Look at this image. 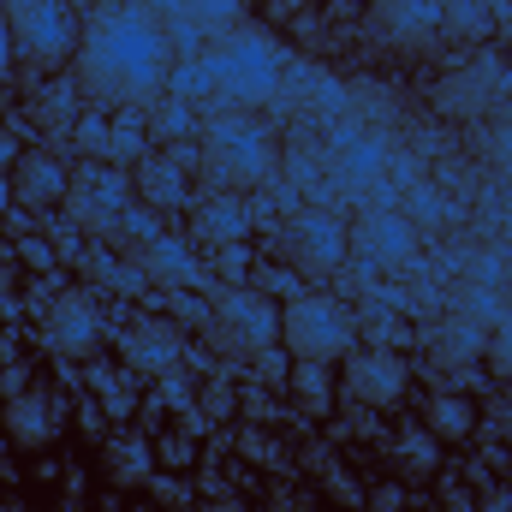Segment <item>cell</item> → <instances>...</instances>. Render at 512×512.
<instances>
[{
	"label": "cell",
	"instance_id": "22",
	"mask_svg": "<svg viewBox=\"0 0 512 512\" xmlns=\"http://www.w3.org/2000/svg\"><path fill=\"white\" fill-rule=\"evenodd\" d=\"M108 471H114L120 483H143V477H149V441H137V435L108 441Z\"/></svg>",
	"mask_w": 512,
	"mask_h": 512
},
{
	"label": "cell",
	"instance_id": "5",
	"mask_svg": "<svg viewBox=\"0 0 512 512\" xmlns=\"http://www.w3.org/2000/svg\"><path fill=\"white\" fill-rule=\"evenodd\" d=\"M203 155L221 185H256L274 173V137L251 114H215L203 120Z\"/></svg>",
	"mask_w": 512,
	"mask_h": 512
},
{
	"label": "cell",
	"instance_id": "32",
	"mask_svg": "<svg viewBox=\"0 0 512 512\" xmlns=\"http://www.w3.org/2000/svg\"><path fill=\"white\" fill-rule=\"evenodd\" d=\"M411 209H417V221H435V215H441V203H435L429 191H417V197H411Z\"/></svg>",
	"mask_w": 512,
	"mask_h": 512
},
{
	"label": "cell",
	"instance_id": "8",
	"mask_svg": "<svg viewBox=\"0 0 512 512\" xmlns=\"http://www.w3.org/2000/svg\"><path fill=\"white\" fill-rule=\"evenodd\" d=\"M280 245H286V262L328 274V268H340V256H346V227H340L334 215H322V209H304V215L286 221Z\"/></svg>",
	"mask_w": 512,
	"mask_h": 512
},
{
	"label": "cell",
	"instance_id": "26",
	"mask_svg": "<svg viewBox=\"0 0 512 512\" xmlns=\"http://www.w3.org/2000/svg\"><path fill=\"white\" fill-rule=\"evenodd\" d=\"M471 316H477V322H495V328H501V316H507V310H501V292L477 286V292H471Z\"/></svg>",
	"mask_w": 512,
	"mask_h": 512
},
{
	"label": "cell",
	"instance_id": "29",
	"mask_svg": "<svg viewBox=\"0 0 512 512\" xmlns=\"http://www.w3.org/2000/svg\"><path fill=\"white\" fill-rule=\"evenodd\" d=\"M18 256H24L30 268H54V245H48V239H24V245H18Z\"/></svg>",
	"mask_w": 512,
	"mask_h": 512
},
{
	"label": "cell",
	"instance_id": "7",
	"mask_svg": "<svg viewBox=\"0 0 512 512\" xmlns=\"http://www.w3.org/2000/svg\"><path fill=\"white\" fill-rule=\"evenodd\" d=\"M209 334L233 358H256L262 346L280 340V310H274V298L262 286H233V292H221V304L209 316Z\"/></svg>",
	"mask_w": 512,
	"mask_h": 512
},
{
	"label": "cell",
	"instance_id": "6",
	"mask_svg": "<svg viewBox=\"0 0 512 512\" xmlns=\"http://www.w3.org/2000/svg\"><path fill=\"white\" fill-rule=\"evenodd\" d=\"M126 209H137V185L126 167L114 161H84L72 167V191H66V215L90 233V239H114Z\"/></svg>",
	"mask_w": 512,
	"mask_h": 512
},
{
	"label": "cell",
	"instance_id": "16",
	"mask_svg": "<svg viewBox=\"0 0 512 512\" xmlns=\"http://www.w3.org/2000/svg\"><path fill=\"white\" fill-rule=\"evenodd\" d=\"M54 411H48V393H12L6 399V429L18 435V447H48L54 441Z\"/></svg>",
	"mask_w": 512,
	"mask_h": 512
},
{
	"label": "cell",
	"instance_id": "31",
	"mask_svg": "<svg viewBox=\"0 0 512 512\" xmlns=\"http://www.w3.org/2000/svg\"><path fill=\"white\" fill-rule=\"evenodd\" d=\"M24 149H18V131L12 126H0V173H12V161H18Z\"/></svg>",
	"mask_w": 512,
	"mask_h": 512
},
{
	"label": "cell",
	"instance_id": "11",
	"mask_svg": "<svg viewBox=\"0 0 512 512\" xmlns=\"http://www.w3.org/2000/svg\"><path fill=\"white\" fill-rule=\"evenodd\" d=\"M48 346H54L60 358H90V352L102 346L96 304H90V298H78V292L54 298V310H48Z\"/></svg>",
	"mask_w": 512,
	"mask_h": 512
},
{
	"label": "cell",
	"instance_id": "12",
	"mask_svg": "<svg viewBox=\"0 0 512 512\" xmlns=\"http://www.w3.org/2000/svg\"><path fill=\"white\" fill-rule=\"evenodd\" d=\"M120 346H126V364L137 376H173V364H179V328L161 322V316L131 322Z\"/></svg>",
	"mask_w": 512,
	"mask_h": 512
},
{
	"label": "cell",
	"instance_id": "14",
	"mask_svg": "<svg viewBox=\"0 0 512 512\" xmlns=\"http://www.w3.org/2000/svg\"><path fill=\"white\" fill-rule=\"evenodd\" d=\"M358 245H364L370 262H405V256L417 251V227L399 209H370L358 221Z\"/></svg>",
	"mask_w": 512,
	"mask_h": 512
},
{
	"label": "cell",
	"instance_id": "30",
	"mask_svg": "<svg viewBox=\"0 0 512 512\" xmlns=\"http://www.w3.org/2000/svg\"><path fill=\"white\" fill-rule=\"evenodd\" d=\"M12 24H6V0H0V84H6V72H12Z\"/></svg>",
	"mask_w": 512,
	"mask_h": 512
},
{
	"label": "cell",
	"instance_id": "13",
	"mask_svg": "<svg viewBox=\"0 0 512 512\" xmlns=\"http://www.w3.org/2000/svg\"><path fill=\"white\" fill-rule=\"evenodd\" d=\"M137 268H143V280H161V286H203V280H209L203 256L191 251L185 239H173V233L149 239V245L137 251Z\"/></svg>",
	"mask_w": 512,
	"mask_h": 512
},
{
	"label": "cell",
	"instance_id": "17",
	"mask_svg": "<svg viewBox=\"0 0 512 512\" xmlns=\"http://www.w3.org/2000/svg\"><path fill=\"white\" fill-rule=\"evenodd\" d=\"M382 167H387V143L382 137H364V131H346V137H340V161H334V173H340L346 185H370Z\"/></svg>",
	"mask_w": 512,
	"mask_h": 512
},
{
	"label": "cell",
	"instance_id": "20",
	"mask_svg": "<svg viewBox=\"0 0 512 512\" xmlns=\"http://www.w3.org/2000/svg\"><path fill=\"white\" fill-rule=\"evenodd\" d=\"M328 370H334V364H304V358H292V370H286V382H292L298 405H304L310 417H316V411H328V393H334Z\"/></svg>",
	"mask_w": 512,
	"mask_h": 512
},
{
	"label": "cell",
	"instance_id": "10",
	"mask_svg": "<svg viewBox=\"0 0 512 512\" xmlns=\"http://www.w3.org/2000/svg\"><path fill=\"white\" fill-rule=\"evenodd\" d=\"M66 191H72V167L54 161L48 149H30V155L12 161V197H18V209H54V203H66Z\"/></svg>",
	"mask_w": 512,
	"mask_h": 512
},
{
	"label": "cell",
	"instance_id": "24",
	"mask_svg": "<svg viewBox=\"0 0 512 512\" xmlns=\"http://www.w3.org/2000/svg\"><path fill=\"white\" fill-rule=\"evenodd\" d=\"M179 18H191L197 30H227L233 36V18H239V0H191Z\"/></svg>",
	"mask_w": 512,
	"mask_h": 512
},
{
	"label": "cell",
	"instance_id": "36",
	"mask_svg": "<svg viewBox=\"0 0 512 512\" xmlns=\"http://www.w3.org/2000/svg\"><path fill=\"white\" fill-rule=\"evenodd\" d=\"M501 364H507V370H512V334H507V340H501Z\"/></svg>",
	"mask_w": 512,
	"mask_h": 512
},
{
	"label": "cell",
	"instance_id": "3",
	"mask_svg": "<svg viewBox=\"0 0 512 512\" xmlns=\"http://www.w3.org/2000/svg\"><path fill=\"white\" fill-rule=\"evenodd\" d=\"M6 24H12V54L36 72L54 78L66 60H78L84 12L72 0H6Z\"/></svg>",
	"mask_w": 512,
	"mask_h": 512
},
{
	"label": "cell",
	"instance_id": "37",
	"mask_svg": "<svg viewBox=\"0 0 512 512\" xmlns=\"http://www.w3.org/2000/svg\"><path fill=\"white\" fill-rule=\"evenodd\" d=\"M161 6H173V0H161Z\"/></svg>",
	"mask_w": 512,
	"mask_h": 512
},
{
	"label": "cell",
	"instance_id": "21",
	"mask_svg": "<svg viewBox=\"0 0 512 512\" xmlns=\"http://www.w3.org/2000/svg\"><path fill=\"white\" fill-rule=\"evenodd\" d=\"M203 114H209V108H197V102H179V96H173V102H161V114L149 120V131H155L161 143H173V137H203Z\"/></svg>",
	"mask_w": 512,
	"mask_h": 512
},
{
	"label": "cell",
	"instance_id": "1",
	"mask_svg": "<svg viewBox=\"0 0 512 512\" xmlns=\"http://www.w3.org/2000/svg\"><path fill=\"white\" fill-rule=\"evenodd\" d=\"M173 72V36L149 6H102L84 24L78 42V84L108 108H143L167 90Z\"/></svg>",
	"mask_w": 512,
	"mask_h": 512
},
{
	"label": "cell",
	"instance_id": "18",
	"mask_svg": "<svg viewBox=\"0 0 512 512\" xmlns=\"http://www.w3.org/2000/svg\"><path fill=\"white\" fill-rule=\"evenodd\" d=\"M251 209L245 203H233V197H215V203H203L197 209V239H209V245H239L245 233H251Z\"/></svg>",
	"mask_w": 512,
	"mask_h": 512
},
{
	"label": "cell",
	"instance_id": "34",
	"mask_svg": "<svg viewBox=\"0 0 512 512\" xmlns=\"http://www.w3.org/2000/svg\"><path fill=\"white\" fill-rule=\"evenodd\" d=\"M399 501H405V495H399L393 483H387V489H376V512H393V507H399Z\"/></svg>",
	"mask_w": 512,
	"mask_h": 512
},
{
	"label": "cell",
	"instance_id": "9",
	"mask_svg": "<svg viewBox=\"0 0 512 512\" xmlns=\"http://www.w3.org/2000/svg\"><path fill=\"white\" fill-rule=\"evenodd\" d=\"M340 393L358 399V405H399L405 399V364L399 352H346V376H340Z\"/></svg>",
	"mask_w": 512,
	"mask_h": 512
},
{
	"label": "cell",
	"instance_id": "15",
	"mask_svg": "<svg viewBox=\"0 0 512 512\" xmlns=\"http://www.w3.org/2000/svg\"><path fill=\"white\" fill-rule=\"evenodd\" d=\"M131 185L149 197V209H185V197H191L185 167H179L173 155H143L137 173H131Z\"/></svg>",
	"mask_w": 512,
	"mask_h": 512
},
{
	"label": "cell",
	"instance_id": "2",
	"mask_svg": "<svg viewBox=\"0 0 512 512\" xmlns=\"http://www.w3.org/2000/svg\"><path fill=\"white\" fill-rule=\"evenodd\" d=\"M203 60V72H209V90L221 96V102H233V108H251V102H268L274 90H280V78H286V60H280V48L262 36V30H233V36H221L209 54H197Z\"/></svg>",
	"mask_w": 512,
	"mask_h": 512
},
{
	"label": "cell",
	"instance_id": "4",
	"mask_svg": "<svg viewBox=\"0 0 512 512\" xmlns=\"http://www.w3.org/2000/svg\"><path fill=\"white\" fill-rule=\"evenodd\" d=\"M280 340L292 358L304 364H340L346 352H358V328H352V310L322 298V292H298L286 298L280 310Z\"/></svg>",
	"mask_w": 512,
	"mask_h": 512
},
{
	"label": "cell",
	"instance_id": "27",
	"mask_svg": "<svg viewBox=\"0 0 512 512\" xmlns=\"http://www.w3.org/2000/svg\"><path fill=\"white\" fill-rule=\"evenodd\" d=\"M399 447H405V465H411V471H429V465H435V447H429V435H405Z\"/></svg>",
	"mask_w": 512,
	"mask_h": 512
},
{
	"label": "cell",
	"instance_id": "19",
	"mask_svg": "<svg viewBox=\"0 0 512 512\" xmlns=\"http://www.w3.org/2000/svg\"><path fill=\"white\" fill-rule=\"evenodd\" d=\"M36 120H42V131H72L78 126V84L48 78L42 96H36Z\"/></svg>",
	"mask_w": 512,
	"mask_h": 512
},
{
	"label": "cell",
	"instance_id": "35",
	"mask_svg": "<svg viewBox=\"0 0 512 512\" xmlns=\"http://www.w3.org/2000/svg\"><path fill=\"white\" fill-rule=\"evenodd\" d=\"M203 512H245L239 501H215V507H203Z\"/></svg>",
	"mask_w": 512,
	"mask_h": 512
},
{
	"label": "cell",
	"instance_id": "23",
	"mask_svg": "<svg viewBox=\"0 0 512 512\" xmlns=\"http://www.w3.org/2000/svg\"><path fill=\"white\" fill-rule=\"evenodd\" d=\"M429 429H435V435H447V441H465V435H471V405H465L459 393L429 399Z\"/></svg>",
	"mask_w": 512,
	"mask_h": 512
},
{
	"label": "cell",
	"instance_id": "33",
	"mask_svg": "<svg viewBox=\"0 0 512 512\" xmlns=\"http://www.w3.org/2000/svg\"><path fill=\"white\" fill-rule=\"evenodd\" d=\"M18 209V197H12V173H0V221Z\"/></svg>",
	"mask_w": 512,
	"mask_h": 512
},
{
	"label": "cell",
	"instance_id": "25",
	"mask_svg": "<svg viewBox=\"0 0 512 512\" xmlns=\"http://www.w3.org/2000/svg\"><path fill=\"white\" fill-rule=\"evenodd\" d=\"M114 239H137V251H143L149 239H161V221H155V209H143V203H137V209H126V221H120V233H114Z\"/></svg>",
	"mask_w": 512,
	"mask_h": 512
},
{
	"label": "cell",
	"instance_id": "28",
	"mask_svg": "<svg viewBox=\"0 0 512 512\" xmlns=\"http://www.w3.org/2000/svg\"><path fill=\"white\" fill-rule=\"evenodd\" d=\"M245 256H251V251H245V245H227V251L215 256V268H221L227 280H245Z\"/></svg>",
	"mask_w": 512,
	"mask_h": 512
}]
</instances>
